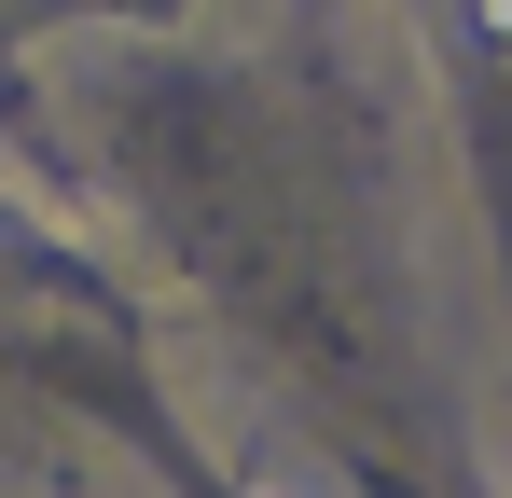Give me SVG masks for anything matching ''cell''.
<instances>
[{"instance_id":"6da1fadb","label":"cell","mask_w":512,"mask_h":498,"mask_svg":"<svg viewBox=\"0 0 512 498\" xmlns=\"http://www.w3.org/2000/svg\"><path fill=\"white\" fill-rule=\"evenodd\" d=\"M485 28H499V42H512V0H485Z\"/></svg>"}]
</instances>
